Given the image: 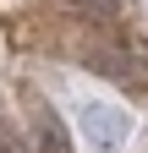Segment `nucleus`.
<instances>
[{
    "label": "nucleus",
    "instance_id": "obj_3",
    "mask_svg": "<svg viewBox=\"0 0 148 153\" xmlns=\"http://www.w3.org/2000/svg\"><path fill=\"white\" fill-rule=\"evenodd\" d=\"M71 6L88 11L93 22H115V16H121V0H71Z\"/></svg>",
    "mask_w": 148,
    "mask_h": 153
},
{
    "label": "nucleus",
    "instance_id": "obj_1",
    "mask_svg": "<svg viewBox=\"0 0 148 153\" xmlns=\"http://www.w3.org/2000/svg\"><path fill=\"white\" fill-rule=\"evenodd\" d=\"M77 131H82V142L93 148V153H110V148L126 142L132 115H126L121 104H110V99H82L77 104Z\"/></svg>",
    "mask_w": 148,
    "mask_h": 153
},
{
    "label": "nucleus",
    "instance_id": "obj_2",
    "mask_svg": "<svg viewBox=\"0 0 148 153\" xmlns=\"http://www.w3.org/2000/svg\"><path fill=\"white\" fill-rule=\"evenodd\" d=\"M39 153H71V142H66V131H61V120L44 109V120H39Z\"/></svg>",
    "mask_w": 148,
    "mask_h": 153
}]
</instances>
